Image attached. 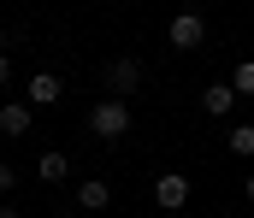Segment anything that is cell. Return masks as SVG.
Listing matches in <instances>:
<instances>
[{
	"label": "cell",
	"instance_id": "14",
	"mask_svg": "<svg viewBox=\"0 0 254 218\" xmlns=\"http://www.w3.org/2000/svg\"><path fill=\"white\" fill-rule=\"evenodd\" d=\"M0 218H24V213H18V207H12V201H0Z\"/></svg>",
	"mask_w": 254,
	"mask_h": 218
},
{
	"label": "cell",
	"instance_id": "7",
	"mask_svg": "<svg viewBox=\"0 0 254 218\" xmlns=\"http://www.w3.org/2000/svg\"><path fill=\"white\" fill-rule=\"evenodd\" d=\"M60 94H65V88H60V77H54V71H36V77H30V88H24L30 106H54Z\"/></svg>",
	"mask_w": 254,
	"mask_h": 218
},
{
	"label": "cell",
	"instance_id": "15",
	"mask_svg": "<svg viewBox=\"0 0 254 218\" xmlns=\"http://www.w3.org/2000/svg\"><path fill=\"white\" fill-rule=\"evenodd\" d=\"M243 195H249V201H254V177H249V183H243Z\"/></svg>",
	"mask_w": 254,
	"mask_h": 218
},
{
	"label": "cell",
	"instance_id": "11",
	"mask_svg": "<svg viewBox=\"0 0 254 218\" xmlns=\"http://www.w3.org/2000/svg\"><path fill=\"white\" fill-rule=\"evenodd\" d=\"M231 83H237V94H254V59H243V65L231 71Z\"/></svg>",
	"mask_w": 254,
	"mask_h": 218
},
{
	"label": "cell",
	"instance_id": "2",
	"mask_svg": "<svg viewBox=\"0 0 254 218\" xmlns=\"http://www.w3.org/2000/svg\"><path fill=\"white\" fill-rule=\"evenodd\" d=\"M166 42H172L178 53L201 47V42H207V18H201V12H178V18H172V30H166Z\"/></svg>",
	"mask_w": 254,
	"mask_h": 218
},
{
	"label": "cell",
	"instance_id": "4",
	"mask_svg": "<svg viewBox=\"0 0 254 218\" xmlns=\"http://www.w3.org/2000/svg\"><path fill=\"white\" fill-rule=\"evenodd\" d=\"M136 83H142V59H130V53L107 59V88L113 94H136Z\"/></svg>",
	"mask_w": 254,
	"mask_h": 218
},
{
	"label": "cell",
	"instance_id": "9",
	"mask_svg": "<svg viewBox=\"0 0 254 218\" xmlns=\"http://www.w3.org/2000/svg\"><path fill=\"white\" fill-rule=\"evenodd\" d=\"M36 171H42V183H65V171H71V159H65L60 147H48V153L36 159Z\"/></svg>",
	"mask_w": 254,
	"mask_h": 218
},
{
	"label": "cell",
	"instance_id": "13",
	"mask_svg": "<svg viewBox=\"0 0 254 218\" xmlns=\"http://www.w3.org/2000/svg\"><path fill=\"white\" fill-rule=\"evenodd\" d=\"M0 189H18V171L12 165H0Z\"/></svg>",
	"mask_w": 254,
	"mask_h": 218
},
{
	"label": "cell",
	"instance_id": "10",
	"mask_svg": "<svg viewBox=\"0 0 254 218\" xmlns=\"http://www.w3.org/2000/svg\"><path fill=\"white\" fill-rule=\"evenodd\" d=\"M225 147H231L237 159H254V124H231V136H225Z\"/></svg>",
	"mask_w": 254,
	"mask_h": 218
},
{
	"label": "cell",
	"instance_id": "3",
	"mask_svg": "<svg viewBox=\"0 0 254 218\" xmlns=\"http://www.w3.org/2000/svg\"><path fill=\"white\" fill-rule=\"evenodd\" d=\"M154 201H160L166 213L190 207V177H184V171H160V177H154Z\"/></svg>",
	"mask_w": 254,
	"mask_h": 218
},
{
	"label": "cell",
	"instance_id": "8",
	"mask_svg": "<svg viewBox=\"0 0 254 218\" xmlns=\"http://www.w3.org/2000/svg\"><path fill=\"white\" fill-rule=\"evenodd\" d=\"M107 201H113V189H107V183H95V177H89V183H77V207H83V213H107Z\"/></svg>",
	"mask_w": 254,
	"mask_h": 218
},
{
	"label": "cell",
	"instance_id": "16",
	"mask_svg": "<svg viewBox=\"0 0 254 218\" xmlns=\"http://www.w3.org/2000/svg\"><path fill=\"white\" fill-rule=\"evenodd\" d=\"M77 218H95V213H77Z\"/></svg>",
	"mask_w": 254,
	"mask_h": 218
},
{
	"label": "cell",
	"instance_id": "1",
	"mask_svg": "<svg viewBox=\"0 0 254 218\" xmlns=\"http://www.w3.org/2000/svg\"><path fill=\"white\" fill-rule=\"evenodd\" d=\"M89 130H95L101 142H119V136H130V100H125V94L95 100V106H89Z\"/></svg>",
	"mask_w": 254,
	"mask_h": 218
},
{
	"label": "cell",
	"instance_id": "6",
	"mask_svg": "<svg viewBox=\"0 0 254 218\" xmlns=\"http://www.w3.org/2000/svg\"><path fill=\"white\" fill-rule=\"evenodd\" d=\"M237 100H243V94H237V83H213V88L201 94L207 118H231V112H237Z\"/></svg>",
	"mask_w": 254,
	"mask_h": 218
},
{
	"label": "cell",
	"instance_id": "5",
	"mask_svg": "<svg viewBox=\"0 0 254 218\" xmlns=\"http://www.w3.org/2000/svg\"><path fill=\"white\" fill-rule=\"evenodd\" d=\"M36 130V106L30 100H6L0 106V136H30Z\"/></svg>",
	"mask_w": 254,
	"mask_h": 218
},
{
	"label": "cell",
	"instance_id": "12",
	"mask_svg": "<svg viewBox=\"0 0 254 218\" xmlns=\"http://www.w3.org/2000/svg\"><path fill=\"white\" fill-rule=\"evenodd\" d=\"M6 83H12V53L0 47V88H6Z\"/></svg>",
	"mask_w": 254,
	"mask_h": 218
}]
</instances>
